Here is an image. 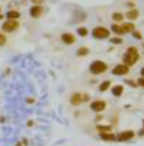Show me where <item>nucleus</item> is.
Listing matches in <instances>:
<instances>
[{
    "instance_id": "nucleus-1",
    "label": "nucleus",
    "mask_w": 144,
    "mask_h": 146,
    "mask_svg": "<svg viewBox=\"0 0 144 146\" xmlns=\"http://www.w3.org/2000/svg\"><path fill=\"white\" fill-rule=\"evenodd\" d=\"M139 58H140V56H139V52H138L137 48L129 47L127 50H125V53L123 54V64L131 67L139 60Z\"/></svg>"
},
{
    "instance_id": "nucleus-2",
    "label": "nucleus",
    "mask_w": 144,
    "mask_h": 146,
    "mask_svg": "<svg viewBox=\"0 0 144 146\" xmlns=\"http://www.w3.org/2000/svg\"><path fill=\"white\" fill-rule=\"evenodd\" d=\"M108 71V64L102 60H94L90 64V73L91 74H102Z\"/></svg>"
},
{
    "instance_id": "nucleus-3",
    "label": "nucleus",
    "mask_w": 144,
    "mask_h": 146,
    "mask_svg": "<svg viewBox=\"0 0 144 146\" xmlns=\"http://www.w3.org/2000/svg\"><path fill=\"white\" fill-rule=\"evenodd\" d=\"M92 36L96 39H106L110 38V30L105 27H95L92 29Z\"/></svg>"
},
{
    "instance_id": "nucleus-4",
    "label": "nucleus",
    "mask_w": 144,
    "mask_h": 146,
    "mask_svg": "<svg viewBox=\"0 0 144 146\" xmlns=\"http://www.w3.org/2000/svg\"><path fill=\"white\" fill-rule=\"evenodd\" d=\"M108 107V103H106L104 100H95L90 103V108L91 111L96 112V113H101V112H104Z\"/></svg>"
},
{
    "instance_id": "nucleus-5",
    "label": "nucleus",
    "mask_w": 144,
    "mask_h": 146,
    "mask_svg": "<svg viewBox=\"0 0 144 146\" xmlns=\"http://www.w3.org/2000/svg\"><path fill=\"white\" fill-rule=\"evenodd\" d=\"M19 28V22L18 20H5L1 25V29L4 33H13Z\"/></svg>"
},
{
    "instance_id": "nucleus-6",
    "label": "nucleus",
    "mask_w": 144,
    "mask_h": 146,
    "mask_svg": "<svg viewBox=\"0 0 144 146\" xmlns=\"http://www.w3.org/2000/svg\"><path fill=\"white\" fill-rule=\"evenodd\" d=\"M135 137V132L133 130H125V131H121L119 135H116V141H120V142H125V141H129V140Z\"/></svg>"
},
{
    "instance_id": "nucleus-7",
    "label": "nucleus",
    "mask_w": 144,
    "mask_h": 146,
    "mask_svg": "<svg viewBox=\"0 0 144 146\" xmlns=\"http://www.w3.org/2000/svg\"><path fill=\"white\" fill-rule=\"evenodd\" d=\"M130 71V67H128V66H125V64H123V63H120V64H118V66H115L114 68H113V74H116V76H125V74H128Z\"/></svg>"
},
{
    "instance_id": "nucleus-8",
    "label": "nucleus",
    "mask_w": 144,
    "mask_h": 146,
    "mask_svg": "<svg viewBox=\"0 0 144 146\" xmlns=\"http://www.w3.org/2000/svg\"><path fill=\"white\" fill-rule=\"evenodd\" d=\"M43 7L42 5H33L32 8L29 9V14L32 18H34V19H38V18H41L42 15H43Z\"/></svg>"
},
{
    "instance_id": "nucleus-9",
    "label": "nucleus",
    "mask_w": 144,
    "mask_h": 146,
    "mask_svg": "<svg viewBox=\"0 0 144 146\" xmlns=\"http://www.w3.org/2000/svg\"><path fill=\"white\" fill-rule=\"evenodd\" d=\"M61 40H62L65 44L71 45L73 43H76V36H75V34H72V33L66 32V33H62V35H61Z\"/></svg>"
},
{
    "instance_id": "nucleus-10",
    "label": "nucleus",
    "mask_w": 144,
    "mask_h": 146,
    "mask_svg": "<svg viewBox=\"0 0 144 146\" xmlns=\"http://www.w3.org/2000/svg\"><path fill=\"white\" fill-rule=\"evenodd\" d=\"M70 102H71L72 106H78L82 103V93L75 92L71 95V98H70Z\"/></svg>"
},
{
    "instance_id": "nucleus-11",
    "label": "nucleus",
    "mask_w": 144,
    "mask_h": 146,
    "mask_svg": "<svg viewBox=\"0 0 144 146\" xmlns=\"http://www.w3.org/2000/svg\"><path fill=\"white\" fill-rule=\"evenodd\" d=\"M99 135L102 141H116V135L113 132H104V133H99Z\"/></svg>"
},
{
    "instance_id": "nucleus-12",
    "label": "nucleus",
    "mask_w": 144,
    "mask_h": 146,
    "mask_svg": "<svg viewBox=\"0 0 144 146\" xmlns=\"http://www.w3.org/2000/svg\"><path fill=\"white\" fill-rule=\"evenodd\" d=\"M111 93H113V96H115V97H120L123 93H124V86H123V84H116V86L111 88Z\"/></svg>"
},
{
    "instance_id": "nucleus-13",
    "label": "nucleus",
    "mask_w": 144,
    "mask_h": 146,
    "mask_svg": "<svg viewBox=\"0 0 144 146\" xmlns=\"http://www.w3.org/2000/svg\"><path fill=\"white\" fill-rule=\"evenodd\" d=\"M125 18L129 20H137L139 18V10L138 9H131L127 14H125Z\"/></svg>"
},
{
    "instance_id": "nucleus-14",
    "label": "nucleus",
    "mask_w": 144,
    "mask_h": 146,
    "mask_svg": "<svg viewBox=\"0 0 144 146\" xmlns=\"http://www.w3.org/2000/svg\"><path fill=\"white\" fill-rule=\"evenodd\" d=\"M19 18H20V13L18 10H14V9L8 10V13H7V19L8 20H18Z\"/></svg>"
},
{
    "instance_id": "nucleus-15",
    "label": "nucleus",
    "mask_w": 144,
    "mask_h": 146,
    "mask_svg": "<svg viewBox=\"0 0 144 146\" xmlns=\"http://www.w3.org/2000/svg\"><path fill=\"white\" fill-rule=\"evenodd\" d=\"M121 29L123 33H133L135 30V25L133 23H124L121 25Z\"/></svg>"
},
{
    "instance_id": "nucleus-16",
    "label": "nucleus",
    "mask_w": 144,
    "mask_h": 146,
    "mask_svg": "<svg viewBox=\"0 0 144 146\" xmlns=\"http://www.w3.org/2000/svg\"><path fill=\"white\" fill-rule=\"evenodd\" d=\"M110 86H111V82H110V81H104V82H101V83H100L99 91H100V92H106V91L110 88Z\"/></svg>"
},
{
    "instance_id": "nucleus-17",
    "label": "nucleus",
    "mask_w": 144,
    "mask_h": 146,
    "mask_svg": "<svg viewBox=\"0 0 144 146\" xmlns=\"http://www.w3.org/2000/svg\"><path fill=\"white\" fill-rule=\"evenodd\" d=\"M96 130L99 131V133H104V132H111V126L106 125V126H101V125H97Z\"/></svg>"
},
{
    "instance_id": "nucleus-18",
    "label": "nucleus",
    "mask_w": 144,
    "mask_h": 146,
    "mask_svg": "<svg viewBox=\"0 0 144 146\" xmlns=\"http://www.w3.org/2000/svg\"><path fill=\"white\" fill-rule=\"evenodd\" d=\"M111 18L115 23H120V22H123V19H124V15H123L121 13H118V11H116V13H113Z\"/></svg>"
},
{
    "instance_id": "nucleus-19",
    "label": "nucleus",
    "mask_w": 144,
    "mask_h": 146,
    "mask_svg": "<svg viewBox=\"0 0 144 146\" xmlns=\"http://www.w3.org/2000/svg\"><path fill=\"white\" fill-rule=\"evenodd\" d=\"M111 30L115 33V34H119V35L124 34V33H123V29H121V25H118L116 23H114V24L111 25Z\"/></svg>"
},
{
    "instance_id": "nucleus-20",
    "label": "nucleus",
    "mask_w": 144,
    "mask_h": 146,
    "mask_svg": "<svg viewBox=\"0 0 144 146\" xmlns=\"http://www.w3.org/2000/svg\"><path fill=\"white\" fill-rule=\"evenodd\" d=\"M88 48L87 47H81V48H78L77 49V56L78 57H85V56H87L88 54Z\"/></svg>"
},
{
    "instance_id": "nucleus-21",
    "label": "nucleus",
    "mask_w": 144,
    "mask_h": 146,
    "mask_svg": "<svg viewBox=\"0 0 144 146\" xmlns=\"http://www.w3.org/2000/svg\"><path fill=\"white\" fill-rule=\"evenodd\" d=\"M77 33H78V35H81V36H87L88 34V30L87 28H85V27H80V28H77Z\"/></svg>"
},
{
    "instance_id": "nucleus-22",
    "label": "nucleus",
    "mask_w": 144,
    "mask_h": 146,
    "mask_svg": "<svg viewBox=\"0 0 144 146\" xmlns=\"http://www.w3.org/2000/svg\"><path fill=\"white\" fill-rule=\"evenodd\" d=\"M7 35L4 34V33H0V47H4L5 44H7Z\"/></svg>"
},
{
    "instance_id": "nucleus-23",
    "label": "nucleus",
    "mask_w": 144,
    "mask_h": 146,
    "mask_svg": "<svg viewBox=\"0 0 144 146\" xmlns=\"http://www.w3.org/2000/svg\"><path fill=\"white\" fill-rule=\"evenodd\" d=\"M110 42H111L113 44H121L123 39L119 38V36H114V38H110Z\"/></svg>"
},
{
    "instance_id": "nucleus-24",
    "label": "nucleus",
    "mask_w": 144,
    "mask_h": 146,
    "mask_svg": "<svg viewBox=\"0 0 144 146\" xmlns=\"http://www.w3.org/2000/svg\"><path fill=\"white\" fill-rule=\"evenodd\" d=\"M133 36H134V38H135V39H139V40H140V39L143 38L142 33H140V32H138L137 29H135V30H134V32H133Z\"/></svg>"
},
{
    "instance_id": "nucleus-25",
    "label": "nucleus",
    "mask_w": 144,
    "mask_h": 146,
    "mask_svg": "<svg viewBox=\"0 0 144 146\" xmlns=\"http://www.w3.org/2000/svg\"><path fill=\"white\" fill-rule=\"evenodd\" d=\"M90 101V95L88 93H82V102H87Z\"/></svg>"
},
{
    "instance_id": "nucleus-26",
    "label": "nucleus",
    "mask_w": 144,
    "mask_h": 146,
    "mask_svg": "<svg viewBox=\"0 0 144 146\" xmlns=\"http://www.w3.org/2000/svg\"><path fill=\"white\" fill-rule=\"evenodd\" d=\"M138 86L139 87H143L144 88V77H140V78H138Z\"/></svg>"
},
{
    "instance_id": "nucleus-27",
    "label": "nucleus",
    "mask_w": 144,
    "mask_h": 146,
    "mask_svg": "<svg viewBox=\"0 0 144 146\" xmlns=\"http://www.w3.org/2000/svg\"><path fill=\"white\" fill-rule=\"evenodd\" d=\"M127 83H128V84H129V86H131V87H133V88H135V87H138V83H137V82H134V81H130V80H128V81H127Z\"/></svg>"
},
{
    "instance_id": "nucleus-28",
    "label": "nucleus",
    "mask_w": 144,
    "mask_h": 146,
    "mask_svg": "<svg viewBox=\"0 0 144 146\" xmlns=\"http://www.w3.org/2000/svg\"><path fill=\"white\" fill-rule=\"evenodd\" d=\"M34 102H35V100L33 98V97H28V98H27V103H28V105H33Z\"/></svg>"
},
{
    "instance_id": "nucleus-29",
    "label": "nucleus",
    "mask_w": 144,
    "mask_h": 146,
    "mask_svg": "<svg viewBox=\"0 0 144 146\" xmlns=\"http://www.w3.org/2000/svg\"><path fill=\"white\" fill-rule=\"evenodd\" d=\"M32 3H34V5H41L42 3L44 1V0H30Z\"/></svg>"
},
{
    "instance_id": "nucleus-30",
    "label": "nucleus",
    "mask_w": 144,
    "mask_h": 146,
    "mask_svg": "<svg viewBox=\"0 0 144 146\" xmlns=\"http://www.w3.org/2000/svg\"><path fill=\"white\" fill-rule=\"evenodd\" d=\"M27 125H28V127H32V126H33V125H34V122H33V121H32V120H29V121H28V122H27Z\"/></svg>"
},
{
    "instance_id": "nucleus-31",
    "label": "nucleus",
    "mask_w": 144,
    "mask_h": 146,
    "mask_svg": "<svg viewBox=\"0 0 144 146\" xmlns=\"http://www.w3.org/2000/svg\"><path fill=\"white\" fill-rule=\"evenodd\" d=\"M22 144H23V146H27V145H28V141H27L25 139H23L22 140Z\"/></svg>"
},
{
    "instance_id": "nucleus-32",
    "label": "nucleus",
    "mask_w": 144,
    "mask_h": 146,
    "mask_svg": "<svg viewBox=\"0 0 144 146\" xmlns=\"http://www.w3.org/2000/svg\"><path fill=\"white\" fill-rule=\"evenodd\" d=\"M127 5H128V7H129V8H135V5H134L133 3H128Z\"/></svg>"
},
{
    "instance_id": "nucleus-33",
    "label": "nucleus",
    "mask_w": 144,
    "mask_h": 146,
    "mask_svg": "<svg viewBox=\"0 0 144 146\" xmlns=\"http://www.w3.org/2000/svg\"><path fill=\"white\" fill-rule=\"evenodd\" d=\"M0 122H5V117L4 116H0Z\"/></svg>"
},
{
    "instance_id": "nucleus-34",
    "label": "nucleus",
    "mask_w": 144,
    "mask_h": 146,
    "mask_svg": "<svg viewBox=\"0 0 144 146\" xmlns=\"http://www.w3.org/2000/svg\"><path fill=\"white\" fill-rule=\"evenodd\" d=\"M15 146H23V144H22V141H18L17 144H15Z\"/></svg>"
},
{
    "instance_id": "nucleus-35",
    "label": "nucleus",
    "mask_w": 144,
    "mask_h": 146,
    "mask_svg": "<svg viewBox=\"0 0 144 146\" xmlns=\"http://www.w3.org/2000/svg\"><path fill=\"white\" fill-rule=\"evenodd\" d=\"M140 73H142V76H143V77H144V68L142 69V71H140Z\"/></svg>"
},
{
    "instance_id": "nucleus-36",
    "label": "nucleus",
    "mask_w": 144,
    "mask_h": 146,
    "mask_svg": "<svg viewBox=\"0 0 144 146\" xmlns=\"http://www.w3.org/2000/svg\"><path fill=\"white\" fill-rule=\"evenodd\" d=\"M3 18H4V15H3L1 13H0V20H1V19H3Z\"/></svg>"
},
{
    "instance_id": "nucleus-37",
    "label": "nucleus",
    "mask_w": 144,
    "mask_h": 146,
    "mask_svg": "<svg viewBox=\"0 0 144 146\" xmlns=\"http://www.w3.org/2000/svg\"><path fill=\"white\" fill-rule=\"evenodd\" d=\"M0 13H1V7H0Z\"/></svg>"
}]
</instances>
